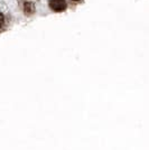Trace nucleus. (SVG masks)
Wrapping results in <instances>:
<instances>
[{
	"instance_id": "nucleus-1",
	"label": "nucleus",
	"mask_w": 149,
	"mask_h": 150,
	"mask_svg": "<svg viewBox=\"0 0 149 150\" xmlns=\"http://www.w3.org/2000/svg\"><path fill=\"white\" fill-rule=\"evenodd\" d=\"M50 7L54 11H63L66 8V2L65 0H50Z\"/></svg>"
},
{
	"instance_id": "nucleus-2",
	"label": "nucleus",
	"mask_w": 149,
	"mask_h": 150,
	"mask_svg": "<svg viewBox=\"0 0 149 150\" xmlns=\"http://www.w3.org/2000/svg\"><path fill=\"white\" fill-rule=\"evenodd\" d=\"M25 10L27 13H31L34 11V6L31 5V2H26L25 4Z\"/></svg>"
},
{
	"instance_id": "nucleus-3",
	"label": "nucleus",
	"mask_w": 149,
	"mask_h": 150,
	"mask_svg": "<svg viewBox=\"0 0 149 150\" xmlns=\"http://www.w3.org/2000/svg\"><path fill=\"white\" fill-rule=\"evenodd\" d=\"M4 21H5V17H4V15H2V13H0V26H2Z\"/></svg>"
},
{
	"instance_id": "nucleus-4",
	"label": "nucleus",
	"mask_w": 149,
	"mask_h": 150,
	"mask_svg": "<svg viewBox=\"0 0 149 150\" xmlns=\"http://www.w3.org/2000/svg\"><path fill=\"white\" fill-rule=\"evenodd\" d=\"M73 1H77V0H73Z\"/></svg>"
}]
</instances>
